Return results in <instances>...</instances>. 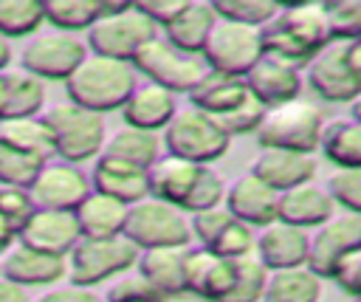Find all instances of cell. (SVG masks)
<instances>
[{"instance_id": "1", "label": "cell", "mask_w": 361, "mask_h": 302, "mask_svg": "<svg viewBox=\"0 0 361 302\" xmlns=\"http://www.w3.org/2000/svg\"><path fill=\"white\" fill-rule=\"evenodd\" d=\"M135 90V71L130 62L87 54L79 68L65 79L68 102L90 113L121 110L127 96Z\"/></svg>"}, {"instance_id": "2", "label": "cell", "mask_w": 361, "mask_h": 302, "mask_svg": "<svg viewBox=\"0 0 361 302\" xmlns=\"http://www.w3.org/2000/svg\"><path fill=\"white\" fill-rule=\"evenodd\" d=\"M322 130H324V119H322L319 104L299 96L293 102L268 107L259 127L254 130V135L262 150H285V152L313 155L319 150Z\"/></svg>"}, {"instance_id": "3", "label": "cell", "mask_w": 361, "mask_h": 302, "mask_svg": "<svg viewBox=\"0 0 361 302\" xmlns=\"http://www.w3.org/2000/svg\"><path fill=\"white\" fill-rule=\"evenodd\" d=\"M158 37V28L133 3H104L102 17L87 28V54L133 62V56Z\"/></svg>"}, {"instance_id": "4", "label": "cell", "mask_w": 361, "mask_h": 302, "mask_svg": "<svg viewBox=\"0 0 361 302\" xmlns=\"http://www.w3.org/2000/svg\"><path fill=\"white\" fill-rule=\"evenodd\" d=\"M39 119L45 121V127L51 133L54 158H62L65 164L79 167L87 158H99V152L107 141L104 116L76 107L71 102L48 107Z\"/></svg>"}, {"instance_id": "5", "label": "cell", "mask_w": 361, "mask_h": 302, "mask_svg": "<svg viewBox=\"0 0 361 302\" xmlns=\"http://www.w3.org/2000/svg\"><path fill=\"white\" fill-rule=\"evenodd\" d=\"M138 248L124 237H82L71 254L65 257L68 274H71V285H82V288H93L116 274H124L130 268H135L138 260Z\"/></svg>"}, {"instance_id": "6", "label": "cell", "mask_w": 361, "mask_h": 302, "mask_svg": "<svg viewBox=\"0 0 361 302\" xmlns=\"http://www.w3.org/2000/svg\"><path fill=\"white\" fill-rule=\"evenodd\" d=\"M121 234L138 248H186L192 240L189 220L180 209L161 203L155 198H144L133 206H127L124 229Z\"/></svg>"}, {"instance_id": "7", "label": "cell", "mask_w": 361, "mask_h": 302, "mask_svg": "<svg viewBox=\"0 0 361 302\" xmlns=\"http://www.w3.org/2000/svg\"><path fill=\"white\" fill-rule=\"evenodd\" d=\"M164 147H166V155L209 167L212 161L228 152L231 138L206 113L195 107H183L164 127Z\"/></svg>"}, {"instance_id": "8", "label": "cell", "mask_w": 361, "mask_h": 302, "mask_svg": "<svg viewBox=\"0 0 361 302\" xmlns=\"http://www.w3.org/2000/svg\"><path fill=\"white\" fill-rule=\"evenodd\" d=\"M200 59L214 73H226V76L243 79L262 59L259 28L228 23V20L217 17L212 31H209V37H206V42H203Z\"/></svg>"}, {"instance_id": "9", "label": "cell", "mask_w": 361, "mask_h": 302, "mask_svg": "<svg viewBox=\"0 0 361 302\" xmlns=\"http://www.w3.org/2000/svg\"><path fill=\"white\" fill-rule=\"evenodd\" d=\"M133 71L144 73L152 85L169 90V93H192L197 82L206 76V62L195 54H183L172 48L166 40L155 37L149 40L135 56H133Z\"/></svg>"}, {"instance_id": "10", "label": "cell", "mask_w": 361, "mask_h": 302, "mask_svg": "<svg viewBox=\"0 0 361 302\" xmlns=\"http://www.w3.org/2000/svg\"><path fill=\"white\" fill-rule=\"evenodd\" d=\"M87 56V45L73 37V34H62V31H54V34H39L34 37L25 48H23V71L31 73L34 79L45 82H65L76 68L79 62Z\"/></svg>"}, {"instance_id": "11", "label": "cell", "mask_w": 361, "mask_h": 302, "mask_svg": "<svg viewBox=\"0 0 361 302\" xmlns=\"http://www.w3.org/2000/svg\"><path fill=\"white\" fill-rule=\"evenodd\" d=\"M28 195L37 209L73 212L90 195V178L73 164L48 161L39 167L34 183L28 186Z\"/></svg>"}, {"instance_id": "12", "label": "cell", "mask_w": 361, "mask_h": 302, "mask_svg": "<svg viewBox=\"0 0 361 302\" xmlns=\"http://www.w3.org/2000/svg\"><path fill=\"white\" fill-rule=\"evenodd\" d=\"M307 85L324 102H355L361 82L347 62V42H330L307 65Z\"/></svg>"}, {"instance_id": "13", "label": "cell", "mask_w": 361, "mask_h": 302, "mask_svg": "<svg viewBox=\"0 0 361 302\" xmlns=\"http://www.w3.org/2000/svg\"><path fill=\"white\" fill-rule=\"evenodd\" d=\"M361 243V217L355 215H333L327 223L316 226L307 240V262L305 268L313 271L319 279L333 277L336 262Z\"/></svg>"}, {"instance_id": "14", "label": "cell", "mask_w": 361, "mask_h": 302, "mask_svg": "<svg viewBox=\"0 0 361 302\" xmlns=\"http://www.w3.org/2000/svg\"><path fill=\"white\" fill-rule=\"evenodd\" d=\"M82 240L73 212L34 209V215L17 231V243L51 257H68L71 248Z\"/></svg>"}, {"instance_id": "15", "label": "cell", "mask_w": 361, "mask_h": 302, "mask_svg": "<svg viewBox=\"0 0 361 302\" xmlns=\"http://www.w3.org/2000/svg\"><path fill=\"white\" fill-rule=\"evenodd\" d=\"M68 274L65 257H51L42 251H34L28 246L14 243L0 257V277L20 285V288H37V285H54Z\"/></svg>"}, {"instance_id": "16", "label": "cell", "mask_w": 361, "mask_h": 302, "mask_svg": "<svg viewBox=\"0 0 361 302\" xmlns=\"http://www.w3.org/2000/svg\"><path fill=\"white\" fill-rule=\"evenodd\" d=\"M200 167L203 164H192V161H183V158H175V155H158L155 164L147 169L149 198H155L161 203H169V206L183 212L186 203H189V195L197 183Z\"/></svg>"}, {"instance_id": "17", "label": "cell", "mask_w": 361, "mask_h": 302, "mask_svg": "<svg viewBox=\"0 0 361 302\" xmlns=\"http://www.w3.org/2000/svg\"><path fill=\"white\" fill-rule=\"evenodd\" d=\"M276 192L265 186L257 175H240L228 189H226V212L245 223L248 229L254 226H271L276 220Z\"/></svg>"}, {"instance_id": "18", "label": "cell", "mask_w": 361, "mask_h": 302, "mask_svg": "<svg viewBox=\"0 0 361 302\" xmlns=\"http://www.w3.org/2000/svg\"><path fill=\"white\" fill-rule=\"evenodd\" d=\"M307 240L310 234L305 229L288 226L274 220L257 234V251L254 257L268 268V271H282V268H302L307 262Z\"/></svg>"}, {"instance_id": "19", "label": "cell", "mask_w": 361, "mask_h": 302, "mask_svg": "<svg viewBox=\"0 0 361 302\" xmlns=\"http://www.w3.org/2000/svg\"><path fill=\"white\" fill-rule=\"evenodd\" d=\"M248 93L268 110V107H276V104H285V102H293L299 99V90H302V76L296 68L279 62V59H271V56H262L245 76H243Z\"/></svg>"}, {"instance_id": "20", "label": "cell", "mask_w": 361, "mask_h": 302, "mask_svg": "<svg viewBox=\"0 0 361 302\" xmlns=\"http://www.w3.org/2000/svg\"><path fill=\"white\" fill-rule=\"evenodd\" d=\"M336 215V203L327 195V189L310 183L293 186L288 192H279L276 198V220L296 226V229H316L322 223H327Z\"/></svg>"}, {"instance_id": "21", "label": "cell", "mask_w": 361, "mask_h": 302, "mask_svg": "<svg viewBox=\"0 0 361 302\" xmlns=\"http://www.w3.org/2000/svg\"><path fill=\"white\" fill-rule=\"evenodd\" d=\"M178 113V102L175 93L147 82V85H135V90L127 96V102L121 104V116H124V127H135L144 133H158L164 130L172 116Z\"/></svg>"}, {"instance_id": "22", "label": "cell", "mask_w": 361, "mask_h": 302, "mask_svg": "<svg viewBox=\"0 0 361 302\" xmlns=\"http://www.w3.org/2000/svg\"><path fill=\"white\" fill-rule=\"evenodd\" d=\"M90 189L99 195H107L124 206H133L144 198H149L147 192V169H138L133 164L124 161H113L99 155L90 172Z\"/></svg>"}, {"instance_id": "23", "label": "cell", "mask_w": 361, "mask_h": 302, "mask_svg": "<svg viewBox=\"0 0 361 302\" xmlns=\"http://www.w3.org/2000/svg\"><path fill=\"white\" fill-rule=\"evenodd\" d=\"M274 23L310 56H316L322 48L330 45V25H327V8L324 3H302V6H285L276 11Z\"/></svg>"}, {"instance_id": "24", "label": "cell", "mask_w": 361, "mask_h": 302, "mask_svg": "<svg viewBox=\"0 0 361 302\" xmlns=\"http://www.w3.org/2000/svg\"><path fill=\"white\" fill-rule=\"evenodd\" d=\"M251 175H257L265 186H271L279 195L293 186L310 183L316 175V158L302 152H285V150H262L259 158L254 161Z\"/></svg>"}, {"instance_id": "25", "label": "cell", "mask_w": 361, "mask_h": 302, "mask_svg": "<svg viewBox=\"0 0 361 302\" xmlns=\"http://www.w3.org/2000/svg\"><path fill=\"white\" fill-rule=\"evenodd\" d=\"M45 104V87L25 71L0 73V121L31 119Z\"/></svg>"}, {"instance_id": "26", "label": "cell", "mask_w": 361, "mask_h": 302, "mask_svg": "<svg viewBox=\"0 0 361 302\" xmlns=\"http://www.w3.org/2000/svg\"><path fill=\"white\" fill-rule=\"evenodd\" d=\"M214 11H212V3H200V0H186L183 11L169 23L164 25V40L183 51V54H195L200 56L203 51V42L214 25Z\"/></svg>"}, {"instance_id": "27", "label": "cell", "mask_w": 361, "mask_h": 302, "mask_svg": "<svg viewBox=\"0 0 361 302\" xmlns=\"http://www.w3.org/2000/svg\"><path fill=\"white\" fill-rule=\"evenodd\" d=\"M245 96H248V87H245L243 79L206 71V76H203V79L197 82V87L189 93V102H192L195 110L206 113L209 119H220V116H226L228 110H234Z\"/></svg>"}, {"instance_id": "28", "label": "cell", "mask_w": 361, "mask_h": 302, "mask_svg": "<svg viewBox=\"0 0 361 302\" xmlns=\"http://www.w3.org/2000/svg\"><path fill=\"white\" fill-rule=\"evenodd\" d=\"M183 251L186 248H147L138 254V277L158 294H183Z\"/></svg>"}, {"instance_id": "29", "label": "cell", "mask_w": 361, "mask_h": 302, "mask_svg": "<svg viewBox=\"0 0 361 302\" xmlns=\"http://www.w3.org/2000/svg\"><path fill=\"white\" fill-rule=\"evenodd\" d=\"M73 217L82 237H116L124 229L127 206L90 189V195L73 209Z\"/></svg>"}, {"instance_id": "30", "label": "cell", "mask_w": 361, "mask_h": 302, "mask_svg": "<svg viewBox=\"0 0 361 302\" xmlns=\"http://www.w3.org/2000/svg\"><path fill=\"white\" fill-rule=\"evenodd\" d=\"M0 144L8 150H17L23 155H31L42 164H48L54 158V141L39 116L0 121Z\"/></svg>"}, {"instance_id": "31", "label": "cell", "mask_w": 361, "mask_h": 302, "mask_svg": "<svg viewBox=\"0 0 361 302\" xmlns=\"http://www.w3.org/2000/svg\"><path fill=\"white\" fill-rule=\"evenodd\" d=\"M322 296V279L302 268H282L268 271V282L259 302H319Z\"/></svg>"}, {"instance_id": "32", "label": "cell", "mask_w": 361, "mask_h": 302, "mask_svg": "<svg viewBox=\"0 0 361 302\" xmlns=\"http://www.w3.org/2000/svg\"><path fill=\"white\" fill-rule=\"evenodd\" d=\"M319 150L338 169H361V124L353 119H336L324 124Z\"/></svg>"}, {"instance_id": "33", "label": "cell", "mask_w": 361, "mask_h": 302, "mask_svg": "<svg viewBox=\"0 0 361 302\" xmlns=\"http://www.w3.org/2000/svg\"><path fill=\"white\" fill-rule=\"evenodd\" d=\"M104 158H113V161H124V164H133L138 169H149L158 158V135L155 133H144V130H135V127H121L116 130L102 152Z\"/></svg>"}, {"instance_id": "34", "label": "cell", "mask_w": 361, "mask_h": 302, "mask_svg": "<svg viewBox=\"0 0 361 302\" xmlns=\"http://www.w3.org/2000/svg\"><path fill=\"white\" fill-rule=\"evenodd\" d=\"M45 23L62 34L87 31L102 17V0H48L42 3Z\"/></svg>"}, {"instance_id": "35", "label": "cell", "mask_w": 361, "mask_h": 302, "mask_svg": "<svg viewBox=\"0 0 361 302\" xmlns=\"http://www.w3.org/2000/svg\"><path fill=\"white\" fill-rule=\"evenodd\" d=\"M45 23L39 0H0V37L8 42L34 34Z\"/></svg>"}, {"instance_id": "36", "label": "cell", "mask_w": 361, "mask_h": 302, "mask_svg": "<svg viewBox=\"0 0 361 302\" xmlns=\"http://www.w3.org/2000/svg\"><path fill=\"white\" fill-rule=\"evenodd\" d=\"M212 11H214V17L228 20V23L262 28L265 23H271L276 17L279 6L271 0H214Z\"/></svg>"}, {"instance_id": "37", "label": "cell", "mask_w": 361, "mask_h": 302, "mask_svg": "<svg viewBox=\"0 0 361 302\" xmlns=\"http://www.w3.org/2000/svg\"><path fill=\"white\" fill-rule=\"evenodd\" d=\"M268 282V268L257 257L234 260V285L223 302H259Z\"/></svg>"}, {"instance_id": "38", "label": "cell", "mask_w": 361, "mask_h": 302, "mask_svg": "<svg viewBox=\"0 0 361 302\" xmlns=\"http://www.w3.org/2000/svg\"><path fill=\"white\" fill-rule=\"evenodd\" d=\"M206 251H212L223 260H245V257H254V251H257V234H254V229H248L245 223L231 217Z\"/></svg>"}, {"instance_id": "39", "label": "cell", "mask_w": 361, "mask_h": 302, "mask_svg": "<svg viewBox=\"0 0 361 302\" xmlns=\"http://www.w3.org/2000/svg\"><path fill=\"white\" fill-rule=\"evenodd\" d=\"M330 42H355L361 40V0H338L324 3Z\"/></svg>"}, {"instance_id": "40", "label": "cell", "mask_w": 361, "mask_h": 302, "mask_svg": "<svg viewBox=\"0 0 361 302\" xmlns=\"http://www.w3.org/2000/svg\"><path fill=\"white\" fill-rule=\"evenodd\" d=\"M42 161L23 155L17 150H8L0 144V186H17V189H28L39 172Z\"/></svg>"}, {"instance_id": "41", "label": "cell", "mask_w": 361, "mask_h": 302, "mask_svg": "<svg viewBox=\"0 0 361 302\" xmlns=\"http://www.w3.org/2000/svg\"><path fill=\"white\" fill-rule=\"evenodd\" d=\"M262 116H265V107L248 93L234 110H228L226 116H220V119H214V124L231 138V135H245V133H254L257 127H259V121H262Z\"/></svg>"}, {"instance_id": "42", "label": "cell", "mask_w": 361, "mask_h": 302, "mask_svg": "<svg viewBox=\"0 0 361 302\" xmlns=\"http://www.w3.org/2000/svg\"><path fill=\"white\" fill-rule=\"evenodd\" d=\"M333 203L347 209V215L361 217V169H336L327 183Z\"/></svg>"}, {"instance_id": "43", "label": "cell", "mask_w": 361, "mask_h": 302, "mask_svg": "<svg viewBox=\"0 0 361 302\" xmlns=\"http://www.w3.org/2000/svg\"><path fill=\"white\" fill-rule=\"evenodd\" d=\"M223 198H226V183L223 178L212 169V167H200V175H197V183L189 195V203L183 212H206V209H214V206H223Z\"/></svg>"}, {"instance_id": "44", "label": "cell", "mask_w": 361, "mask_h": 302, "mask_svg": "<svg viewBox=\"0 0 361 302\" xmlns=\"http://www.w3.org/2000/svg\"><path fill=\"white\" fill-rule=\"evenodd\" d=\"M34 200L28 195V189H17V186H0V217L14 229L20 231L23 223L34 215Z\"/></svg>"}, {"instance_id": "45", "label": "cell", "mask_w": 361, "mask_h": 302, "mask_svg": "<svg viewBox=\"0 0 361 302\" xmlns=\"http://www.w3.org/2000/svg\"><path fill=\"white\" fill-rule=\"evenodd\" d=\"M228 220H231V215L226 212V206H214L206 212H195L189 220V231H192V237H197L200 248H209L214 243V237L226 229Z\"/></svg>"}, {"instance_id": "46", "label": "cell", "mask_w": 361, "mask_h": 302, "mask_svg": "<svg viewBox=\"0 0 361 302\" xmlns=\"http://www.w3.org/2000/svg\"><path fill=\"white\" fill-rule=\"evenodd\" d=\"M330 279H336L338 288H341L344 294H350L353 299H361V243L353 246V248L336 262Z\"/></svg>"}, {"instance_id": "47", "label": "cell", "mask_w": 361, "mask_h": 302, "mask_svg": "<svg viewBox=\"0 0 361 302\" xmlns=\"http://www.w3.org/2000/svg\"><path fill=\"white\" fill-rule=\"evenodd\" d=\"M104 302H161V294L152 291L138 274H133V277L118 279L110 288V294H107Z\"/></svg>"}, {"instance_id": "48", "label": "cell", "mask_w": 361, "mask_h": 302, "mask_svg": "<svg viewBox=\"0 0 361 302\" xmlns=\"http://www.w3.org/2000/svg\"><path fill=\"white\" fill-rule=\"evenodd\" d=\"M155 28L161 25H169L180 11H183V6H186V0H138V3H133Z\"/></svg>"}, {"instance_id": "49", "label": "cell", "mask_w": 361, "mask_h": 302, "mask_svg": "<svg viewBox=\"0 0 361 302\" xmlns=\"http://www.w3.org/2000/svg\"><path fill=\"white\" fill-rule=\"evenodd\" d=\"M37 302H104L99 294H93V288H82V285H62V288H51L48 294H42Z\"/></svg>"}, {"instance_id": "50", "label": "cell", "mask_w": 361, "mask_h": 302, "mask_svg": "<svg viewBox=\"0 0 361 302\" xmlns=\"http://www.w3.org/2000/svg\"><path fill=\"white\" fill-rule=\"evenodd\" d=\"M0 302H31V296L25 294V288L0 277Z\"/></svg>"}, {"instance_id": "51", "label": "cell", "mask_w": 361, "mask_h": 302, "mask_svg": "<svg viewBox=\"0 0 361 302\" xmlns=\"http://www.w3.org/2000/svg\"><path fill=\"white\" fill-rule=\"evenodd\" d=\"M347 62H350L353 73H355V76H358V82H361V40L347 42Z\"/></svg>"}, {"instance_id": "52", "label": "cell", "mask_w": 361, "mask_h": 302, "mask_svg": "<svg viewBox=\"0 0 361 302\" xmlns=\"http://www.w3.org/2000/svg\"><path fill=\"white\" fill-rule=\"evenodd\" d=\"M14 243H17V231H14V229L0 217V254H6Z\"/></svg>"}, {"instance_id": "53", "label": "cell", "mask_w": 361, "mask_h": 302, "mask_svg": "<svg viewBox=\"0 0 361 302\" xmlns=\"http://www.w3.org/2000/svg\"><path fill=\"white\" fill-rule=\"evenodd\" d=\"M8 65H11V45L6 37H0V73L8 71Z\"/></svg>"}, {"instance_id": "54", "label": "cell", "mask_w": 361, "mask_h": 302, "mask_svg": "<svg viewBox=\"0 0 361 302\" xmlns=\"http://www.w3.org/2000/svg\"><path fill=\"white\" fill-rule=\"evenodd\" d=\"M161 302H197L192 294H161Z\"/></svg>"}, {"instance_id": "55", "label": "cell", "mask_w": 361, "mask_h": 302, "mask_svg": "<svg viewBox=\"0 0 361 302\" xmlns=\"http://www.w3.org/2000/svg\"><path fill=\"white\" fill-rule=\"evenodd\" d=\"M350 113H353V121H355V124H361V96L353 102V110H350Z\"/></svg>"}, {"instance_id": "56", "label": "cell", "mask_w": 361, "mask_h": 302, "mask_svg": "<svg viewBox=\"0 0 361 302\" xmlns=\"http://www.w3.org/2000/svg\"><path fill=\"white\" fill-rule=\"evenodd\" d=\"M353 302H361V299H353Z\"/></svg>"}, {"instance_id": "57", "label": "cell", "mask_w": 361, "mask_h": 302, "mask_svg": "<svg viewBox=\"0 0 361 302\" xmlns=\"http://www.w3.org/2000/svg\"><path fill=\"white\" fill-rule=\"evenodd\" d=\"M197 302H200V299H197Z\"/></svg>"}]
</instances>
